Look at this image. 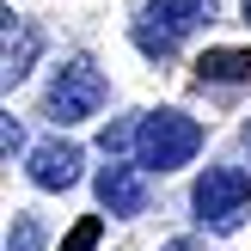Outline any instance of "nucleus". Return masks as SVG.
<instances>
[{
    "mask_svg": "<svg viewBox=\"0 0 251 251\" xmlns=\"http://www.w3.org/2000/svg\"><path fill=\"white\" fill-rule=\"evenodd\" d=\"M98 233H104V221H98V215H86L80 227L68 233V245H61V251H92V245H98Z\"/></svg>",
    "mask_w": 251,
    "mask_h": 251,
    "instance_id": "9d476101",
    "label": "nucleus"
},
{
    "mask_svg": "<svg viewBox=\"0 0 251 251\" xmlns=\"http://www.w3.org/2000/svg\"><path fill=\"white\" fill-rule=\"evenodd\" d=\"M215 19V0H147L141 19H135V49L153 61L178 55L184 37H196L202 25Z\"/></svg>",
    "mask_w": 251,
    "mask_h": 251,
    "instance_id": "f257e3e1",
    "label": "nucleus"
},
{
    "mask_svg": "<svg viewBox=\"0 0 251 251\" xmlns=\"http://www.w3.org/2000/svg\"><path fill=\"white\" fill-rule=\"evenodd\" d=\"M74 178H80V147L74 141H43L31 153V184L37 190H68Z\"/></svg>",
    "mask_w": 251,
    "mask_h": 251,
    "instance_id": "0eeeda50",
    "label": "nucleus"
},
{
    "mask_svg": "<svg viewBox=\"0 0 251 251\" xmlns=\"http://www.w3.org/2000/svg\"><path fill=\"white\" fill-rule=\"evenodd\" d=\"M37 49H43L37 25H31V19H19V12L6 6V31H0V80H6V86H19L25 74H31Z\"/></svg>",
    "mask_w": 251,
    "mask_h": 251,
    "instance_id": "423d86ee",
    "label": "nucleus"
},
{
    "mask_svg": "<svg viewBox=\"0 0 251 251\" xmlns=\"http://www.w3.org/2000/svg\"><path fill=\"white\" fill-rule=\"evenodd\" d=\"M196 147H202V123L184 110H147L135 123V166L141 172H172L196 159Z\"/></svg>",
    "mask_w": 251,
    "mask_h": 251,
    "instance_id": "f03ea898",
    "label": "nucleus"
},
{
    "mask_svg": "<svg viewBox=\"0 0 251 251\" xmlns=\"http://www.w3.org/2000/svg\"><path fill=\"white\" fill-rule=\"evenodd\" d=\"M190 202H196V221H202L208 233H233L245 221V208H251V172H239V166H208L202 178H196Z\"/></svg>",
    "mask_w": 251,
    "mask_h": 251,
    "instance_id": "7ed1b4c3",
    "label": "nucleus"
},
{
    "mask_svg": "<svg viewBox=\"0 0 251 251\" xmlns=\"http://www.w3.org/2000/svg\"><path fill=\"white\" fill-rule=\"evenodd\" d=\"M245 19H251V0H245Z\"/></svg>",
    "mask_w": 251,
    "mask_h": 251,
    "instance_id": "ddd939ff",
    "label": "nucleus"
},
{
    "mask_svg": "<svg viewBox=\"0 0 251 251\" xmlns=\"http://www.w3.org/2000/svg\"><path fill=\"white\" fill-rule=\"evenodd\" d=\"M104 110V74L92 68V61H68V68L55 74V86H49V117L61 123V129H74V123L98 117Z\"/></svg>",
    "mask_w": 251,
    "mask_h": 251,
    "instance_id": "20e7f679",
    "label": "nucleus"
},
{
    "mask_svg": "<svg viewBox=\"0 0 251 251\" xmlns=\"http://www.w3.org/2000/svg\"><path fill=\"white\" fill-rule=\"evenodd\" d=\"M98 202H104L110 215H147V202H153L147 172H141V166H117V159H110V166L98 172Z\"/></svg>",
    "mask_w": 251,
    "mask_h": 251,
    "instance_id": "39448f33",
    "label": "nucleus"
},
{
    "mask_svg": "<svg viewBox=\"0 0 251 251\" xmlns=\"http://www.w3.org/2000/svg\"><path fill=\"white\" fill-rule=\"evenodd\" d=\"M0 147H6V159L25 147V129H19V117H6V123H0Z\"/></svg>",
    "mask_w": 251,
    "mask_h": 251,
    "instance_id": "9b49d317",
    "label": "nucleus"
},
{
    "mask_svg": "<svg viewBox=\"0 0 251 251\" xmlns=\"http://www.w3.org/2000/svg\"><path fill=\"white\" fill-rule=\"evenodd\" d=\"M6 251H43V227H37V215H19V221H12Z\"/></svg>",
    "mask_w": 251,
    "mask_h": 251,
    "instance_id": "1a4fd4ad",
    "label": "nucleus"
},
{
    "mask_svg": "<svg viewBox=\"0 0 251 251\" xmlns=\"http://www.w3.org/2000/svg\"><path fill=\"white\" fill-rule=\"evenodd\" d=\"M196 74H202V80H221V86L251 80V49H208V55L196 61Z\"/></svg>",
    "mask_w": 251,
    "mask_h": 251,
    "instance_id": "6e6552de",
    "label": "nucleus"
},
{
    "mask_svg": "<svg viewBox=\"0 0 251 251\" xmlns=\"http://www.w3.org/2000/svg\"><path fill=\"white\" fill-rule=\"evenodd\" d=\"M159 251H196V245L190 239H172V245H159Z\"/></svg>",
    "mask_w": 251,
    "mask_h": 251,
    "instance_id": "f8f14e48",
    "label": "nucleus"
}]
</instances>
